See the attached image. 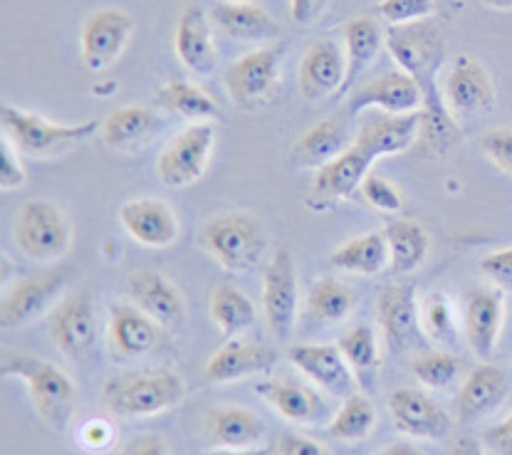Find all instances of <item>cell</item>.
Listing matches in <instances>:
<instances>
[{"mask_svg": "<svg viewBox=\"0 0 512 455\" xmlns=\"http://www.w3.org/2000/svg\"><path fill=\"white\" fill-rule=\"evenodd\" d=\"M389 47L399 65L406 67L411 77L419 82L421 92H426V132L436 141L438 149L446 151L456 139V132H453L456 127L446 117V109L436 97V67L441 62V40L433 33V28L414 25V28H396L389 35Z\"/></svg>", "mask_w": 512, "mask_h": 455, "instance_id": "6da1fadb", "label": "cell"}, {"mask_svg": "<svg viewBox=\"0 0 512 455\" xmlns=\"http://www.w3.org/2000/svg\"><path fill=\"white\" fill-rule=\"evenodd\" d=\"M184 379L169 369L137 371L107 381L102 401L114 416L144 418L174 409L184 399Z\"/></svg>", "mask_w": 512, "mask_h": 455, "instance_id": "7a4b0ae2", "label": "cell"}, {"mask_svg": "<svg viewBox=\"0 0 512 455\" xmlns=\"http://www.w3.org/2000/svg\"><path fill=\"white\" fill-rule=\"evenodd\" d=\"M0 371H3V376H15V379L25 381L30 401L47 426L60 433L67 431L72 416H75L77 394L75 384L65 371L45 362V359L25 357V354L5 357Z\"/></svg>", "mask_w": 512, "mask_h": 455, "instance_id": "3957f363", "label": "cell"}, {"mask_svg": "<svg viewBox=\"0 0 512 455\" xmlns=\"http://www.w3.org/2000/svg\"><path fill=\"white\" fill-rule=\"evenodd\" d=\"M198 243L221 268L245 273L263 260L268 235L263 223L248 213H223L203 223Z\"/></svg>", "mask_w": 512, "mask_h": 455, "instance_id": "277c9868", "label": "cell"}, {"mask_svg": "<svg viewBox=\"0 0 512 455\" xmlns=\"http://www.w3.org/2000/svg\"><path fill=\"white\" fill-rule=\"evenodd\" d=\"M15 240L18 248L38 263L62 258L70 250L72 228L65 213L45 198L23 203L15 218Z\"/></svg>", "mask_w": 512, "mask_h": 455, "instance_id": "5b68a950", "label": "cell"}, {"mask_svg": "<svg viewBox=\"0 0 512 455\" xmlns=\"http://www.w3.org/2000/svg\"><path fill=\"white\" fill-rule=\"evenodd\" d=\"M5 134L20 151L30 156H52L62 154L70 146L80 144L97 132V122L77 124V127H62V124H50L35 114L23 112L15 107H3L0 112Z\"/></svg>", "mask_w": 512, "mask_h": 455, "instance_id": "8992f818", "label": "cell"}, {"mask_svg": "<svg viewBox=\"0 0 512 455\" xmlns=\"http://www.w3.org/2000/svg\"><path fill=\"white\" fill-rule=\"evenodd\" d=\"M216 146V124L201 122L184 129L166 144L156 161V174L164 186L186 188L206 174L208 159Z\"/></svg>", "mask_w": 512, "mask_h": 455, "instance_id": "52a82bcc", "label": "cell"}, {"mask_svg": "<svg viewBox=\"0 0 512 455\" xmlns=\"http://www.w3.org/2000/svg\"><path fill=\"white\" fill-rule=\"evenodd\" d=\"M263 310L275 337H290L297 317V273L292 255L285 248H280L265 268Z\"/></svg>", "mask_w": 512, "mask_h": 455, "instance_id": "ba28073f", "label": "cell"}, {"mask_svg": "<svg viewBox=\"0 0 512 455\" xmlns=\"http://www.w3.org/2000/svg\"><path fill=\"white\" fill-rule=\"evenodd\" d=\"M50 337L57 349L70 359H82L92 352L97 339V317H94L92 297L85 290L60 302L52 315Z\"/></svg>", "mask_w": 512, "mask_h": 455, "instance_id": "9c48e42d", "label": "cell"}, {"mask_svg": "<svg viewBox=\"0 0 512 455\" xmlns=\"http://www.w3.org/2000/svg\"><path fill=\"white\" fill-rule=\"evenodd\" d=\"M280 57V47H265L233 62L226 70V85L233 102L240 107H253L268 97L278 85Z\"/></svg>", "mask_w": 512, "mask_h": 455, "instance_id": "30bf717a", "label": "cell"}, {"mask_svg": "<svg viewBox=\"0 0 512 455\" xmlns=\"http://www.w3.org/2000/svg\"><path fill=\"white\" fill-rule=\"evenodd\" d=\"M376 317L391 352H404L419 337V305L416 287L409 282H394L384 287L376 302Z\"/></svg>", "mask_w": 512, "mask_h": 455, "instance_id": "8fae6325", "label": "cell"}, {"mask_svg": "<svg viewBox=\"0 0 512 455\" xmlns=\"http://www.w3.org/2000/svg\"><path fill=\"white\" fill-rule=\"evenodd\" d=\"M421 97L423 92L414 77L406 72H386L349 94L344 109H347V117L352 119L369 107H381L386 114H409L416 112Z\"/></svg>", "mask_w": 512, "mask_h": 455, "instance_id": "7c38bea8", "label": "cell"}, {"mask_svg": "<svg viewBox=\"0 0 512 455\" xmlns=\"http://www.w3.org/2000/svg\"><path fill=\"white\" fill-rule=\"evenodd\" d=\"M389 413L394 426L411 438L438 441L451 431V416L423 391L399 389L389 396Z\"/></svg>", "mask_w": 512, "mask_h": 455, "instance_id": "4fadbf2b", "label": "cell"}, {"mask_svg": "<svg viewBox=\"0 0 512 455\" xmlns=\"http://www.w3.org/2000/svg\"><path fill=\"white\" fill-rule=\"evenodd\" d=\"M132 18L119 10L104 8L94 13L82 28V60L90 70H104L122 55L129 35H132Z\"/></svg>", "mask_w": 512, "mask_h": 455, "instance_id": "5bb4252c", "label": "cell"}, {"mask_svg": "<svg viewBox=\"0 0 512 455\" xmlns=\"http://www.w3.org/2000/svg\"><path fill=\"white\" fill-rule=\"evenodd\" d=\"M290 362L310 376L317 386L332 396L349 399L354 394V374L344 359L342 349L332 344H300L290 349Z\"/></svg>", "mask_w": 512, "mask_h": 455, "instance_id": "9a60e30c", "label": "cell"}, {"mask_svg": "<svg viewBox=\"0 0 512 455\" xmlns=\"http://www.w3.org/2000/svg\"><path fill=\"white\" fill-rule=\"evenodd\" d=\"M122 226L144 248H169L179 238V221L164 201L137 198L127 201L119 211Z\"/></svg>", "mask_w": 512, "mask_h": 455, "instance_id": "2e32d148", "label": "cell"}, {"mask_svg": "<svg viewBox=\"0 0 512 455\" xmlns=\"http://www.w3.org/2000/svg\"><path fill=\"white\" fill-rule=\"evenodd\" d=\"M62 287H65V275L62 273L35 275L18 282L5 295L3 307H0V324H3V329H20L28 322H33L35 317L43 315L47 305L55 300Z\"/></svg>", "mask_w": 512, "mask_h": 455, "instance_id": "e0dca14e", "label": "cell"}, {"mask_svg": "<svg viewBox=\"0 0 512 455\" xmlns=\"http://www.w3.org/2000/svg\"><path fill=\"white\" fill-rule=\"evenodd\" d=\"M129 297L134 307L146 312L151 319L166 327H179L186 317V305L181 292L171 280L154 270H139L129 277Z\"/></svg>", "mask_w": 512, "mask_h": 455, "instance_id": "ac0fdd59", "label": "cell"}, {"mask_svg": "<svg viewBox=\"0 0 512 455\" xmlns=\"http://www.w3.org/2000/svg\"><path fill=\"white\" fill-rule=\"evenodd\" d=\"M347 65H344L342 47L334 40H317L307 47L305 57L300 62V90L302 97L325 99L334 90H342Z\"/></svg>", "mask_w": 512, "mask_h": 455, "instance_id": "d6986e66", "label": "cell"}, {"mask_svg": "<svg viewBox=\"0 0 512 455\" xmlns=\"http://www.w3.org/2000/svg\"><path fill=\"white\" fill-rule=\"evenodd\" d=\"M278 362V352L260 342H243V339H231L223 344L206 364V379L213 384H228V381L245 379V376L263 374L273 369Z\"/></svg>", "mask_w": 512, "mask_h": 455, "instance_id": "ffe728a7", "label": "cell"}, {"mask_svg": "<svg viewBox=\"0 0 512 455\" xmlns=\"http://www.w3.org/2000/svg\"><path fill=\"white\" fill-rule=\"evenodd\" d=\"M426 112L409 114H376L359 129L357 144L369 149L376 159L391 154H401L414 144L416 137L423 132Z\"/></svg>", "mask_w": 512, "mask_h": 455, "instance_id": "44dd1931", "label": "cell"}, {"mask_svg": "<svg viewBox=\"0 0 512 455\" xmlns=\"http://www.w3.org/2000/svg\"><path fill=\"white\" fill-rule=\"evenodd\" d=\"M376 161V156L362 144L354 141L342 156L332 164L322 166L315 176V196L322 201H337V198H349L357 188H362L364 179L369 176V166Z\"/></svg>", "mask_w": 512, "mask_h": 455, "instance_id": "7402d4cb", "label": "cell"}, {"mask_svg": "<svg viewBox=\"0 0 512 455\" xmlns=\"http://www.w3.org/2000/svg\"><path fill=\"white\" fill-rule=\"evenodd\" d=\"M176 55L186 70L196 75H208L216 67V50H213L211 25L206 10L201 5H188L176 23Z\"/></svg>", "mask_w": 512, "mask_h": 455, "instance_id": "603a6c76", "label": "cell"}, {"mask_svg": "<svg viewBox=\"0 0 512 455\" xmlns=\"http://www.w3.org/2000/svg\"><path fill=\"white\" fill-rule=\"evenodd\" d=\"M446 97L456 112L480 114L493 109L495 90L488 72L470 57H456L446 80Z\"/></svg>", "mask_w": 512, "mask_h": 455, "instance_id": "cb8c5ba5", "label": "cell"}, {"mask_svg": "<svg viewBox=\"0 0 512 455\" xmlns=\"http://www.w3.org/2000/svg\"><path fill=\"white\" fill-rule=\"evenodd\" d=\"M503 327V295L500 290L470 292L466 305V337L475 357L490 359Z\"/></svg>", "mask_w": 512, "mask_h": 455, "instance_id": "d4e9b609", "label": "cell"}, {"mask_svg": "<svg viewBox=\"0 0 512 455\" xmlns=\"http://www.w3.org/2000/svg\"><path fill=\"white\" fill-rule=\"evenodd\" d=\"M255 394L275 406L287 421L320 423L325 416V399L310 386L295 379H270L255 384Z\"/></svg>", "mask_w": 512, "mask_h": 455, "instance_id": "484cf974", "label": "cell"}, {"mask_svg": "<svg viewBox=\"0 0 512 455\" xmlns=\"http://www.w3.org/2000/svg\"><path fill=\"white\" fill-rule=\"evenodd\" d=\"M156 319L132 305L112 307L109 319V339L112 349L124 359H139L149 354L159 344V327Z\"/></svg>", "mask_w": 512, "mask_h": 455, "instance_id": "4316f807", "label": "cell"}, {"mask_svg": "<svg viewBox=\"0 0 512 455\" xmlns=\"http://www.w3.org/2000/svg\"><path fill=\"white\" fill-rule=\"evenodd\" d=\"M508 396V376L500 366L483 364L475 366L466 379V384L458 391V416L461 421H475L485 416Z\"/></svg>", "mask_w": 512, "mask_h": 455, "instance_id": "83f0119b", "label": "cell"}, {"mask_svg": "<svg viewBox=\"0 0 512 455\" xmlns=\"http://www.w3.org/2000/svg\"><path fill=\"white\" fill-rule=\"evenodd\" d=\"M347 141L349 134L342 119L317 122L292 146V164L300 166V169H322L349 149Z\"/></svg>", "mask_w": 512, "mask_h": 455, "instance_id": "f1b7e54d", "label": "cell"}, {"mask_svg": "<svg viewBox=\"0 0 512 455\" xmlns=\"http://www.w3.org/2000/svg\"><path fill=\"white\" fill-rule=\"evenodd\" d=\"M206 433L221 448H253L263 441L265 421L238 406H221L206 413Z\"/></svg>", "mask_w": 512, "mask_h": 455, "instance_id": "f546056e", "label": "cell"}, {"mask_svg": "<svg viewBox=\"0 0 512 455\" xmlns=\"http://www.w3.org/2000/svg\"><path fill=\"white\" fill-rule=\"evenodd\" d=\"M159 127L161 119L151 109L134 104L107 117V122L102 124V141L114 151H137L159 132Z\"/></svg>", "mask_w": 512, "mask_h": 455, "instance_id": "4dcf8cb0", "label": "cell"}, {"mask_svg": "<svg viewBox=\"0 0 512 455\" xmlns=\"http://www.w3.org/2000/svg\"><path fill=\"white\" fill-rule=\"evenodd\" d=\"M213 20L235 40H270L278 35V23L253 3H218Z\"/></svg>", "mask_w": 512, "mask_h": 455, "instance_id": "1f68e13d", "label": "cell"}, {"mask_svg": "<svg viewBox=\"0 0 512 455\" xmlns=\"http://www.w3.org/2000/svg\"><path fill=\"white\" fill-rule=\"evenodd\" d=\"M329 263L354 275H379L389 263V240L386 233H367L337 248Z\"/></svg>", "mask_w": 512, "mask_h": 455, "instance_id": "d6a6232c", "label": "cell"}, {"mask_svg": "<svg viewBox=\"0 0 512 455\" xmlns=\"http://www.w3.org/2000/svg\"><path fill=\"white\" fill-rule=\"evenodd\" d=\"M344 35H347V77H344V85L339 94L352 92L357 77L367 70L374 62L376 52L381 47V28L374 18H354L349 20L347 28H344Z\"/></svg>", "mask_w": 512, "mask_h": 455, "instance_id": "836d02e7", "label": "cell"}, {"mask_svg": "<svg viewBox=\"0 0 512 455\" xmlns=\"http://www.w3.org/2000/svg\"><path fill=\"white\" fill-rule=\"evenodd\" d=\"M384 233L391 250V270L396 275L414 273L416 268H421L428 250H431V238H428L426 228L421 223L394 221L389 223V228Z\"/></svg>", "mask_w": 512, "mask_h": 455, "instance_id": "e575fe53", "label": "cell"}, {"mask_svg": "<svg viewBox=\"0 0 512 455\" xmlns=\"http://www.w3.org/2000/svg\"><path fill=\"white\" fill-rule=\"evenodd\" d=\"M342 349L344 359H347L349 369H352L354 379L362 384V389H374L376 376H379V347H376V337L369 327H354L352 332L344 334L337 344Z\"/></svg>", "mask_w": 512, "mask_h": 455, "instance_id": "d590c367", "label": "cell"}, {"mask_svg": "<svg viewBox=\"0 0 512 455\" xmlns=\"http://www.w3.org/2000/svg\"><path fill=\"white\" fill-rule=\"evenodd\" d=\"M354 305H357V295L344 282L329 280V277L312 282L307 292V312L320 324L342 322L354 310Z\"/></svg>", "mask_w": 512, "mask_h": 455, "instance_id": "8d00e7d4", "label": "cell"}, {"mask_svg": "<svg viewBox=\"0 0 512 455\" xmlns=\"http://www.w3.org/2000/svg\"><path fill=\"white\" fill-rule=\"evenodd\" d=\"M211 317L221 327L223 337L233 339L255 322V307L238 287L218 285L211 297Z\"/></svg>", "mask_w": 512, "mask_h": 455, "instance_id": "74e56055", "label": "cell"}, {"mask_svg": "<svg viewBox=\"0 0 512 455\" xmlns=\"http://www.w3.org/2000/svg\"><path fill=\"white\" fill-rule=\"evenodd\" d=\"M154 102L166 112H174L186 119L218 117V104L201 87L188 85V82H169L156 92Z\"/></svg>", "mask_w": 512, "mask_h": 455, "instance_id": "f35d334b", "label": "cell"}, {"mask_svg": "<svg viewBox=\"0 0 512 455\" xmlns=\"http://www.w3.org/2000/svg\"><path fill=\"white\" fill-rule=\"evenodd\" d=\"M376 426V409L364 394H352L329 423V436L334 441L357 443L364 441Z\"/></svg>", "mask_w": 512, "mask_h": 455, "instance_id": "ab89813d", "label": "cell"}, {"mask_svg": "<svg viewBox=\"0 0 512 455\" xmlns=\"http://www.w3.org/2000/svg\"><path fill=\"white\" fill-rule=\"evenodd\" d=\"M463 362L451 352H428L414 359L411 371H414L416 379L423 386H431V389H443V386L453 384L461 374Z\"/></svg>", "mask_w": 512, "mask_h": 455, "instance_id": "60d3db41", "label": "cell"}, {"mask_svg": "<svg viewBox=\"0 0 512 455\" xmlns=\"http://www.w3.org/2000/svg\"><path fill=\"white\" fill-rule=\"evenodd\" d=\"M421 324L436 342H456V322H453L451 302L441 292H433V295L426 297L421 307Z\"/></svg>", "mask_w": 512, "mask_h": 455, "instance_id": "b9f144b4", "label": "cell"}, {"mask_svg": "<svg viewBox=\"0 0 512 455\" xmlns=\"http://www.w3.org/2000/svg\"><path fill=\"white\" fill-rule=\"evenodd\" d=\"M433 0H381L379 3V15L389 23L401 25V23H414V20L426 18L433 10Z\"/></svg>", "mask_w": 512, "mask_h": 455, "instance_id": "7bdbcfd3", "label": "cell"}, {"mask_svg": "<svg viewBox=\"0 0 512 455\" xmlns=\"http://www.w3.org/2000/svg\"><path fill=\"white\" fill-rule=\"evenodd\" d=\"M362 191H364V198H367L376 211L381 213H399L401 206H404L394 183L381 179V176L369 174L362 183Z\"/></svg>", "mask_w": 512, "mask_h": 455, "instance_id": "ee69618b", "label": "cell"}, {"mask_svg": "<svg viewBox=\"0 0 512 455\" xmlns=\"http://www.w3.org/2000/svg\"><path fill=\"white\" fill-rule=\"evenodd\" d=\"M480 146H483L485 156H488L495 166H500L505 174L512 176V129L510 127H500V129H493L490 134H485L483 141H480Z\"/></svg>", "mask_w": 512, "mask_h": 455, "instance_id": "f6af8a7d", "label": "cell"}, {"mask_svg": "<svg viewBox=\"0 0 512 455\" xmlns=\"http://www.w3.org/2000/svg\"><path fill=\"white\" fill-rule=\"evenodd\" d=\"M114 438H117V431L109 421H102V418H92L85 426L80 428V443L85 451L90 453H104L112 448Z\"/></svg>", "mask_w": 512, "mask_h": 455, "instance_id": "bcb514c9", "label": "cell"}, {"mask_svg": "<svg viewBox=\"0 0 512 455\" xmlns=\"http://www.w3.org/2000/svg\"><path fill=\"white\" fill-rule=\"evenodd\" d=\"M480 270L490 282L500 287V290L512 292V248L500 250V253H490L480 260Z\"/></svg>", "mask_w": 512, "mask_h": 455, "instance_id": "7dc6e473", "label": "cell"}, {"mask_svg": "<svg viewBox=\"0 0 512 455\" xmlns=\"http://www.w3.org/2000/svg\"><path fill=\"white\" fill-rule=\"evenodd\" d=\"M23 183V164L18 161L15 151L10 149L8 141H3V146H0V186H3V191H10V188H18L23 186Z\"/></svg>", "mask_w": 512, "mask_h": 455, "instance_id": "c3c4849f", "label": "cell"}, {"mask_svg": "<svg viewBox=\"0 0 512 455\" xmlns=\"http://www.w3.org/2000/svg\"><path fill=\"white\" fill-rule=\"evenodd\" d=\"M275 455H332L325 446L310 438L295 436V433H285L280 436L278 446H275Z\"/></svg>", "mask_w": 512, "mask_h": 455, "instance_id": "681fc988", "label": "cell"}, {"mask_svg": "<svg viewBox=\"0 0 512 455\" xmlns=\"http://www.w3.org/2000/svg\"><path fill=\"white\" fill-rule=\"evenodd\" d=\"M485 443L498 455H512V413L485 431Z\"/></svg>", "mask_w": 512, "mask_h": 455, "instance_id": "f907efd6", "label": "cell"}, {"mask_svg": "<svg viewBox=\"0 0 512 455\" xmlns=\"http://www.w3.org/2000/svg\"><path fill=\"white\" fill-rule=\"evenodd\" d=\"M119 455H169V448H166V441L161 436L144 433V436L132 438Z\"/></svg>", "mask_w": 512, "mask_h": 455, "instance_id": "816d5d0a", "label": "cell"}, {"mask_svg": "<svg viewBox=\"0 0 512 455\" xmlns=\"http://www.w3.org/2000/svg\"><path fill=\"white\" fill-rule=\"evenodd\" d=\"M327 0H292V20L300 25L312 23L322 13Z\"/></svg>", "mask_w": 512, "mask_h": 455, "instance_id": "f5cc1de1", "label": "cell"}, {"mask_svg": "<svg viewBox=\"0 0 512 455\" xmlns=\"http://www.w3.org/2000/svg\"><path fill=\"white\" fill-rule=\"evenodd\" d=\"M448 455H485L483 448L478 446V441H473V438H458L456 446L451 448V453Z\"/></svg>", "mask_w": 512, "mask_h": 455, "instance_id": "db71d44e", "label": "cell"}, {"mask_svg": "<svg viewBox=\"0 0 512 455\" xmlns=\"http://www.w3.org/2000/svg\"><path fill=\"white\" fill-rule=\"evenodd\" d=\"M198 455H268V451H265V448H218V451Z\"/></svg>", "mask_w": 512, "mask_h": 455, "instance_id": "11a10c76", "label": "cell"}, {"mask_svg": "<svg viewBox=\"0 0 512 455\" xmlns=\"http://www.w3.org/2000/svg\"><path fill=\"white\" fill-rule=\"evenodd\" d=\"M379 455H421V453L416 451L414 446H409V443H394V446L384 448Z\"/></svg>", "mask_w": 512, "mask_h": 455, "instance_id": "9f6ffc18", "label": "cell"}, {"mask_svg": "<svg viewBox=\"0 0 512 455\" xmlns=\"http://www.w3.org/2000/svg\"><path fill=\"white\" fill-rule=\"evenodd\" d=\"M488 5H493V8H512V0H485Z\"/></svg>", "mask_w": 512, "mask_h": 455, "instance_id": "6f0895ef", "label": "cell"}]
</instances>
